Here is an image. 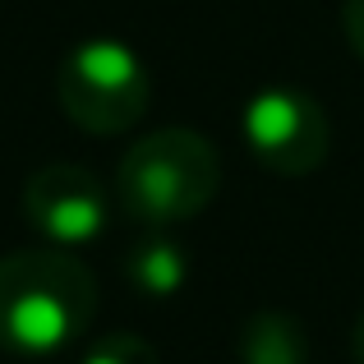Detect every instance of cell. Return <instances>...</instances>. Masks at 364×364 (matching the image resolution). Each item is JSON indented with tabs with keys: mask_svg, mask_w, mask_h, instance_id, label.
Instances as JSON below:
<instances>
[{
	"mask_svg": "<svg viewBox=\"0 0 364 364\" xmlns=\"http://www.w3.org/2000/svg\"><path fill=\"white\" fill-rule=\"evenodd\" d=\"M97 314V277L70 249H18L0 258V350L51 360L79 346Z\"/></svg>",
	"mask_w": 364,
	"mask_h": 364,
	"instance_id": "cell-1",
	"label": "cell"
},
{
	"mask_svg": "<svg viewBox=\"0 0 364 364\" xmlns=\"http://www.w3.org/2000/svg\"><path fill=\"white\" fill-rule=\"evenodd\" d=\"M222 185L217 148L194 129H152L129 143L116 166V208L139 231L194 222Z\"/></svg>",
	"mask_w": 364,
	"mask_h": 364,
	"instance_id": "cell-2",
	"label": "cell"
},
{
	"mask_svg": "<svg viewBox=\"0 0 364 364\" xmlns=\"http://www.w3.org/2000/svg\"><path fill=\"white\" fill-rule=\"evenodd\" d=\"M55 97L65 116L88 134H124L152 102V74L120 37H88L55 70Z\"/></svg>",
	"mask_w": 364,
	"mask_h": 364,
	"instance_id": "cell-3",
	"label": "cell"
},
{
	"mask_svg": "<svg viewBox=\"0 0 364 364\" xmlns=\"http://www.w3.org/2000/svg\"><path fill=\"white\" fill-rule=\"evenodd\" d=\"M240 139L249 157L272 176H309L328 157L332 124L314 92L291 88V83H272V88H258L245 102Z\"/></svg>",
	"mask_w": 364,
	"mask_h": 364,
	"instance_id": "cell-4",
	"label": "cell"
},
{
	"mask_svg": "<svg viewBox=\"0 0 364 364\" xmlns=\"http://www.w3.org/2000/svg\"><path fill=\"white\" fill-rule=\"evenodd\" d=\"M23 217L46 245L55 249H88L111 226V189L74 161H51L33 171L23 185Z\"/></svg>",
	"mask_w": 364,
	"mask_h": 364,
	"instance_id": "cell-5",
	"label": "cell"
},
{
	"mask_svg": "<svg viewBox=\"0 0 364 364\" xmlns=\"http://www.w3.org/2000/svg\"><path fill=\"white\" fill-rule=\"evenodd\" d=\"M124 282L143 300H171L189 282V254L171 231H143L120 258Z\"/></svg>",
	"mask_w": 364,
	"mask_h": 364,
	"instance_id": "cell-6",
	"label": "cell"
},
{
	"mask_svg": "<svg viewBox=\"0 0 364 364\" xmlns=\"http://www.w3.org/2000/svg\"><path fill=\"white\" fill-rule=\"evenodd\" d=\"M240 364H309V332L282 309H263L240 328Z\"/></svg>",
	"mask_w": 364,
	"mask_h": 364,
	"instance_id": "cell-7",
	"label": "cell"
},
{
	"mask_svg": "<svg viewBox=\"0 0 364 364\" xmlns=\"http://www.w3.org/2000/svg\"><path fill=\"white\" fill-rule=\"evenodd\" d=\"M79 364H161L152 341L134 337V332H107V337L88 341Z\"/></svg>",
	"mask_w": 364,
	"mask_h": 364,
	"instance_id": "cell-8",
	"label": "cell"
},
{
	"mask_svg": "<svg viewBox=\"0 0 364 364\" xmlns=\"http://www.w3.org/2000/svg\"><path fill=\"white\" fill-rule=\"evenodd\" d=\"M341 23H346V42L350 51L364 60V0H346V9H341Z\"/></svg>",
	"mask_w": 364,
	"mask_h": 364,
	"instance_id": "cell-9",
	"label": "cell"
},
{
	"mask_svg": "<svg viewBox=\"0 0 364 364\" xmlns=\"http://www.w3.org/2000/svg\"><path fill=\"white\" fill-rule=\"evenodd\" d=\"M350 346H355V364H364V314L355 323V337H350Z\"/></svg>",
	"mask_w": 364,
	"mask_h": 364,
	"instance_id": "cell-10",
	"label": "cell"
}]
</instances>
